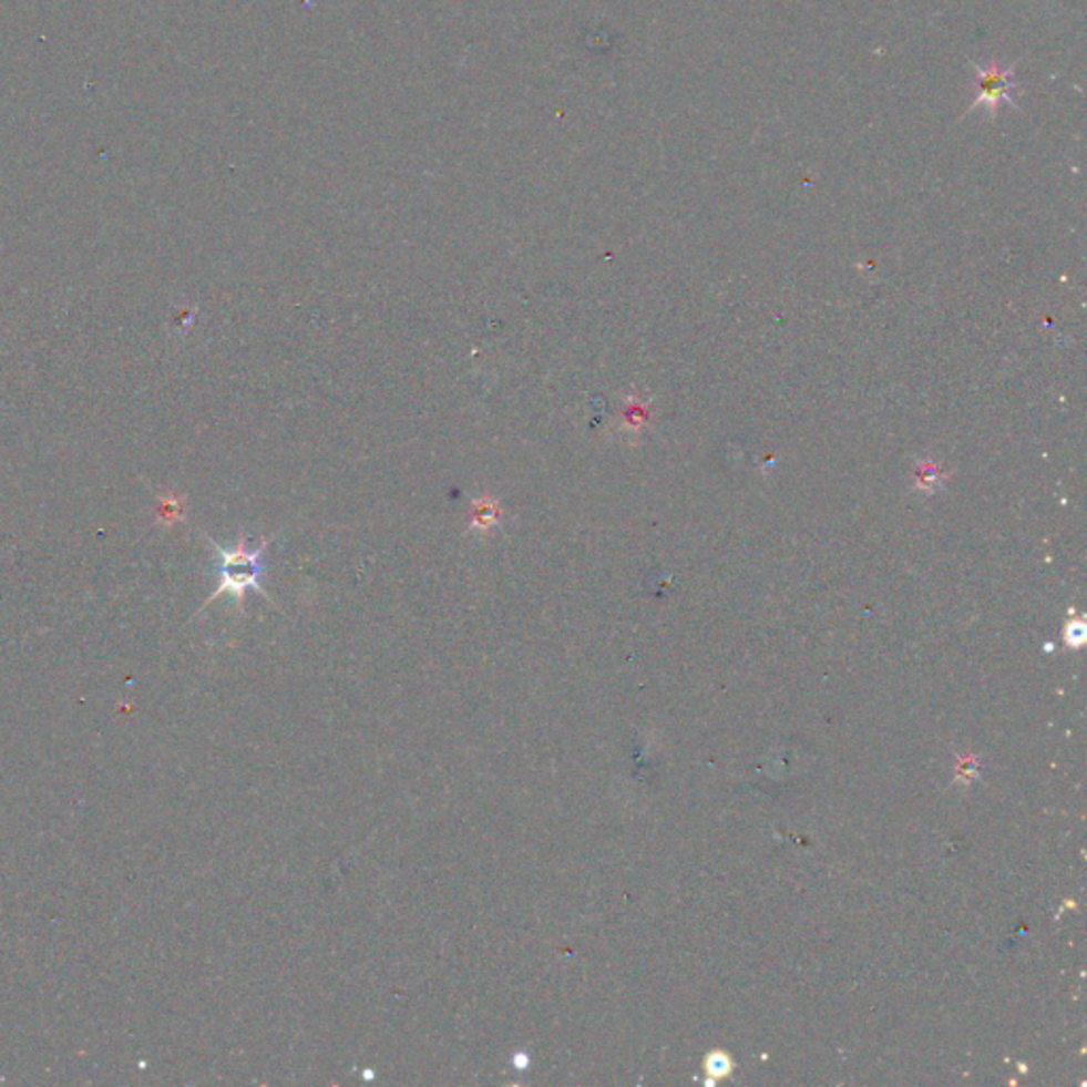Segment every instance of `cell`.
Returning a JSON list of instances; mask_svg holds the SVG:
<instances>
[{
	"label": "cell",
	"instance_id": "obj_3",
	"mask_svg": "<svg viewBox=\"0 0 1087 1087\" xmlns=\"http://www.w3.org/2000/svg\"><path fill=\"white\" fill-rule=\"evenodd\" d=\"M500 516H502V507L498 504V500L486 498V495L474 500L470 532H491L500 523Z\"/></svg>",
	"mask_w": 1087,
	"mask_h": 1087
},
{
	"label": "cell",
	"instance_id": "obj_1",
	"mask_svg": "<svg viewBox=\"0 0 1087 1087\" xmlns=\"http://www.w3.org/2000/svg\"><path fill=\"white\" fill-rule=\"evenodd\" d=\"M208 544L213 546V551L219 556V586L215 588V593L208 597V602L204 606H208L213 599L222 597V595H234V599L238 602V606H243V597L247 593V588H254L259 595L268 597L266 588L262 586V565H259V558L266 553L270 540H264L255 551H252L247 546V537L243 535L232 548H226L222 546L219 542L206 537ZM270 599V597H268Z\"/></svg>",
	"mask_w": 1087,
	"mask_h": 1087
},
{
	"label": "cell",
	"instance_id": "obj_2",
	"mask_svg": "<svg viewBox=\"0 0 1087 1087\" xmlns=\"http://www.w3.org/2000/svg\"><path fill=\"white\" fill-rule=\"evenodd\" d=\"M975 69H977V75H980V81H977L980 96H977V101L971 104V111L977 109V106H986L992 115H996L998 106H1003L1005 102L1017 106L1013 102V92H1015L1013 69H1003L998 64L975 66Z\"/></svg>",
	"mask_w": 1087,
	"mask_h": 1087
},
{
	"label": "cell",
	"instance_id": "obj_5",
	"mask_svg": "<svg viewBox=\"0 0 1087 1087\" xmlns=\"http://www.w3.org/2000/svg\"><path fill=\"white\" fill-rule=\"evenodd\" d=\"M1084 639H1086V629H1084V625H1081V623H1073V625L1068 627V632H1066V642H1068L1070 646H1079Z\"/></svg>",
	"mask_w": 1087,
	"mask_h": 1087
},
{
	"label": "cell",
	"instance_id": "obj_4",
	"mask_svg": "<svg viewBox=\"0 0 1087 1087\" xmlns=\"http://www.w3.org/2000/svg\"><path fill=\"white\" fill-rule=\"evenodd\" d=\"M706 1068H708L709 1075L722 1077V1075H727L731 1070V1060L725 1054H711L708 1060H706Z\"/></svg>",
	"mask_w": 1087,
	"mask_h": 1087
}]
</instances>
